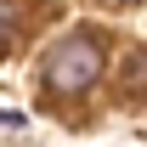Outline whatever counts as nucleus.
Wrapping results in <instances>:
<instances>
[{"label": "nucleus", "instance_id": "3", "mask_svg": "<svg viewBox=\"0 0 147 147\" xmlns=\"http://www.w3.org/2000/svg\"><path fill=\"white\" fill-rule=\"evenodd\" d=\"M125 6H130V0H125Z\"/></svg>", "mask_w": 147, "mask_h": 147}, {"label": "nucleus", "instance_id": "2", "mask_svg": "<svg viewBox=\"0 0 147 147\" xmlns=\"http://www.w3.org/2000/svg\"><path fill=\"white\" fill-rule=\"evenodd\" d=\"M119 91L130 96V102H147V51H136L125 62V74H119Z\"/></svg>", "mask_w": 147, "mask_h": 147}, {"label": "nucleus", "instance_id": "1", "mask_svg": "<svg viewBox=\"0 0 147 147\" xmlns=\"http://www.w3.org/2000/svg\"><path fill=\"white\" fill-rule=\"evenodd\" d=\"M102 68H108V40L91 34V28L85 34H68L45 57V96L51 102H74V96H85L102 79Z\"/></svg>", "mask_w": 147, "mask_h": 147}]
</instances>
